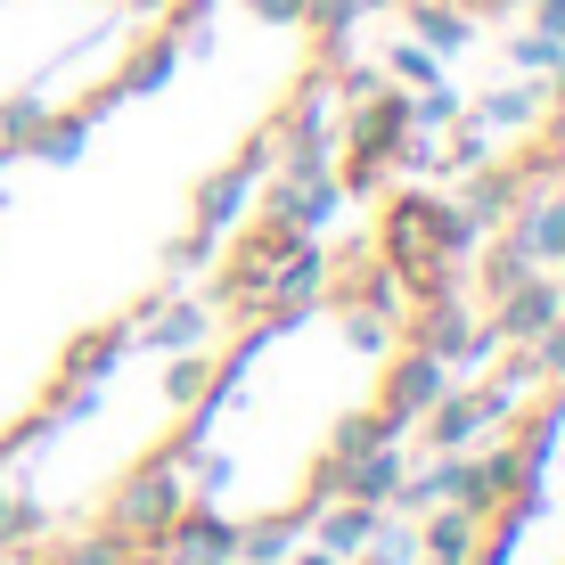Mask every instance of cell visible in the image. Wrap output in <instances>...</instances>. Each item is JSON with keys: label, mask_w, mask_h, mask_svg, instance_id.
Instances as JSON below:
<instances>
[{"label": "cell", "mask_w": 565, "mask_h": 565, "mask_svg": "<svg viewBox=\"0 0 565 565\" xmlns=\"http://www.w3.org/2000/svg\"><path fill=\"white\" fill-rule=\"evenodd\" d=\"M189 509V492H181V459H148L140 476L124 483V492H115V509H107V533L115 541H164V524Z\"/></svg>", "instance_id": "obj_1"}, {"label": "cell", "mask_w": 565, "mask_h": 565, "mask_svg": "<svg viewBox=\"0 0 565 565\" xmlns=\"http://www.w3.org/2000/svg\"><path fill=\"white\" fill-rule=\"evenodd\" d=\"M443 385H451V369H443L435 353H426V344H411V353L394 361V377H385V411H377V426L402 443V435H411V426H418V418L443 402Z\"/></svg>", "instance_id": "obj_2"}, {"label": "cell", "mask_w": 565, "mask_h": 565, "mask_svg": "<svg viewBox=\"0 0 565 565\" xmlns=\"http://www.w3.org/2000/svg\"><path fill=\"white\" fill-rule=\"evenodd\" d=\"M156 550H164V565H238V524L213 516L205 500H198V509H181V516L164 524Z\"/></svg>", "instance_id": "obj_3"}, {"label": "cell", "mask_w": 565, "mask_h": 565, "mask_svg": "<svg viewBox=\"0 0 565 565\" xmlns=\"http://www.w3.org/2000/svg\"><path fill=\"white\" fill-rule=\"evenodd\" d=\"M557 311H565V296H557L550 279H516L509 296H500V320H492V337H500V344H533L541 328L557 320Z\"/></svg>", "instance_id": "obj_4"}, {"label": "cell", "mask_w": 565, "mask_h": 565, "mask_svg": "<svg viewBox=\"0 0 565 565\" xmlns=\"http://www.w3.org/2000/svg\"><path fill=\"white\" fill-rule=\"evenodd\" d=\"M311 533H320L328 557H361V541L377 533V509H361V500H311Z\"/></svg>", "instance_id": "obj_5"}, {"label": "cell", "mask_w": 565, "mask_h": 565, "mask_svg": "<svg viewBox=\"0 0 565 565\" xmlns=\"http://www.w3.org/2000/svg\"><path fill=\"white\" fill-rule=\"evenodd\" d=\"M476 541H483V524L459 509V500H443L435 516H426V533H418V550L426 557H451V565H476Z\"/></svg>", "instance_id": "obj_6"}, {"label": "cell", "mask_w": 565, "mask_h": 565, "mask_svg": "<svg viewBox=\"0 0 565 565\" xmlns=\"http://www.w3.org/2000/svg\"><path fill=\"white\" fill-rule=\"evenodd\" d=\"M303 541V516H263V524H238V565H287Z\"/></svg>", "instance_id": "obj_7"}, {"label": "cell", "mask_w": 565, "mask_h": 565, "mask_svg": "<svg viewBox=\"0 0 565 565\" xmlns=\"http://www.w3.org/2000/svg\"><path fill=\"white\" fill-rule=\"evenodd\" d=\"M492 426V411H483V394L467 402V394H443L435 411H426V435H435V451H459L467 435H483Z\"/></svg>", "instance_id": "obj_8"}, {"label": "cell", "mask_w": 565, "mask_h": 565, "mask_svg": "<svg viewBox=\"0 0 565 565\" xmlns=\"http://www.w3.org/2000/svg\"><path fill=\"white\" fill-rule=\"evenodd\" d=\"M516 255L524 263H557L565 255V205H533L516 222Z\"/></svg>", "instance_id": "obj_9"}, {"label": "cell", "mask_w": 565, "mask_h": 565, "mask_svg": "<svg viewBox=\"0 0 565 565\" xmlns=\"http://www.w3.org/2000/svg\"><path fill=\"white\" fill-rule=\"evenodd\" d=\"M246 181H255V156H246V164H238V172H222V181H213V189H205V198H198V222H205V230H222V222H238V205H246Z\"/></svg>", "instance_id": "obj_10"}, {"label": "cell", "mask_w": 565, "mask_h": 565, "mask_svg": "<svg viewBox=\"0 0 565 565\" xmlns=\"http://www.w3.org/2000/svg\"><path fill=\"white\" fill-rule=\"evenodd\" d=\"M411 25H418V42H426V50H467V33H476L459 9H443V0H418Z\"/></svg>", "instance_id": "obj_11"}, {"label": "cell", "mask_w": 565, "mask_h": 565, "mask_svg": "<svg viewBox=\"0 0 565 565\" xmlns=\"http://www.w3.org/2000/svg\"><path fill=\"white\" fill-rule=\"evenodd\" d=\"M83 131H90V115H42V131H33V156H50V164H74V156H83Z\"/></svg>", "instance_id": "obj_12"}, {"label": "cell", "mask_w": 565, "mask_h": 565, "mask_svg": "<svg viewBox=\"0 0 565 565\" xmlns=\"http://www.w3.org/2000/svg\"><path fill=\"white\" fill-rule=\"evenodd\" d=\"M418 557H426L418 533H411V524H385V516H377V533L361 541V565H418Z\"/></svg>", "instance_id": "obj_13"}, {"label": "cell", "mask_w": 565, "mask_h": 565, "mask_svg": "<svg viewBox=\"0 0 565 565\" xmlns=\"http://www.w3.org/2000/svg\"><path fill=\"white\" fill-rule=\"evenodd\" d=\"M524 361H533V377H550V385L565 377V311H557L550 328H541L533 344H524Z\"/></svg>", "instance_id": "obj_14"}, {"label": "cell", "mask_w": 565, "mask_h": 565, "mask_svg": "<svg viewBox=\"0 0 565 565\" xmlns=\"http://www.w3.org/2000/svg\"><path fill=\"white\" fill-rule=\"evenodd\" d=\"M369 443H394V435H385L377 418H344V426H337V443H328V459H361Z\"/></svg>", "instance_id": "obj_15"}, {"label": "cell", "mask_w": 565, "mask_h": 565, "mask_svg": "<svg viewBox=\"0 0 565 565\" xmlns=\"http://www.w3.org/2000/svg\"><path fill=\"white\" fill-rule=\"evenodd\" d=\"M198 337H205V311H172L164 328H148V344H164V353H189Z\"/></svg>", "instance_id": "obj_16"}, {"label": "cell", "mask_w": 565, "mask_h": 565, "mask_svg": "<svg viewBox=\"0 0 565 565\" xmlns=\"http://www.w3.org/2000/svg\"><path fill=\"white\" fill-rule=\"evenodd\" d=\"M33 131H42V99L0 107V140H9V148H33Z\"/></svg>", "instance_id": "obj_17"}, {"label": "cell", "mask_w": 565, "mask_h": 565, "mask_svg": "<svg viewBox=\"0 0 565 565\" xmlns=\"http://www.w3.org/2000/svg\"><path fill=\"white\" fill-rule=\"evenodd\" d=\"M164 74H172V42H156L148 57H131V74H124V83H115V90H156V83H164Z\"/></svg>", "instance_id": "obj_18"}, {"label": "cell", "mask_w": 565, "mask_h": 565, "mask_svg": "<svg viewBox=\"0 0 565 565\" xmlns=\"http://www.w3.org/2000/svg\"><path fill=\"white\" fill-rule=\"evenodd\" d=\"M516 66H524V74H557V66H565V42H550V33H524V42H516Z\"/></svg>", "instance_id": "obj_19"}, {"label": "cell", "mask_w": 565, "mask_h": 565, "mask_svg": "<svg viewBox=\"0 0 565 565\" xmlns=\"http://www.w3.org/2000/svg\"><path fill=\"white\" fill-rule=\"evenodd\" d=\"M57 565H131V541H115V533H99V541H83V550H66Z\"/></svg>", "instance_id": "obj_20"}, {"label": "cell", "mask_w": 565, "mask_h": 565, "mask_svg": "<svg viewBox=\"0 0 565 565\" xmlns=\"http://www.w3.org/2000/svg\"><path fill=\"white\" fill-rule=\"evenodd\" d=\"M115 353H124V337H90L83 353H66V377H99V369H107Z\"/></svg>", "instance_id": "obj_21"}, {"label": "cell", "mask_w": 565, "mask_h": 565, "mask_svg": "<svg viewBox=\"0 0 565 565\" xmlns=\"http://www.w3.org/2000/svg\"><path fill=\"white\" fill-rule=\"evenodd\" d=\"M303 17H311L320 33H344V25L361 17V0H303Z\"/></svg>", "instance_id": "obj_22"}, {"label": "cell", "mask_w": 565, "mask_h": 565, "mask_svg": "<svg viewBox=\"0 0 565 565\" xmlns=\"http://www.w3.org/2000/svg\"><path fill=\"white\" fill-rule=\"evenodd\" d=\"M483 115H492V124H524V115H541V90H500Z\"/></svg>", "instance_id": "obj_23"}, {"label": "cell", "mask_w": 565, "mask_h": 565, "mask_svg": "<svg viewBox=\"0 0 565 565\" xmlns=\"http://www.w3.org/2000/svg\"><path fill=\"white\" fill-rule=\"evenodd\" d=\"M451 115H459V99H451V90H426V99L411 107V124H451Z\"/></svg>", "instance_id": "obj_24"}, {"label": "cell", "mask_w": 565, "mask_h": 565, "mask_svg": "<svg viewBox=\"0 0 565 565\" xmlns=\"http://www.w3.org/2000/svg\"><path fill=\"white\" fill-rule=\"evenodd\" d=\"M213 377V369L205 361H181V369H172V402H198V385Z\"/></svg>", "instance_id": "obj_25"}, {"label": "cell", "mask_w": 565, "mask_h": 565, "mask_svg": "<svg viewBox=\"0 0 565 565\" xmlns=\"http://www.w3.org/2000/svg\"><path fill=\"white\" fill-rule=\"evenodd\" d=\"M394 66L411 74V83H435V50H418V42H411V50H394Z\"/></svg>", "instance_id": "obj_26"}, {"label": "cell", "mask_w": 565, "mask_h": 565, "mask_svg": "<svg viewBox=\"0 0 565 565\" xmlns=\"http://www.w3.org/2000/svg\"><path fill=\"white\" fill-rule=\"evenodd\" d=\"M222 483H230V459H213V451H205V459H198V492L213 500V492H222Z\"/></svg>", "instance_id": "obj_27"}, {"label": "cell", "mask_w": 565, "mask_h": 565, "mask_svg": "<svg viewBox=\"0 0 565 565\" xmlns=\"http://www.w3.org/2000/svg\"><path fill=\"white\" fill-rule=\"evenodd\" d=\"M255 17H270V25H296V17H303V0H255Z\"/></svg>", "instance_id": "obj_28"}, {"label": "cell", "mask_w": 565, "mask_h": 565, "mask_svg": "<svg viewBox=\"0 0 565 565\" xmlns=\"http://www.w3.org/2000/svg\"><path fill=\"white\" fill-rule=\"evenodd\" d=\"M541 33H550V42H565V0H541Z\"/></svg>", "instance_id": "obj_29"}, {"label": "cell", "mask_w": 565, "mask_h": 565, "mask_svg": "<svg viewBox=\"0 0 565 565\" xmlns=\"http://www.w3.org/2000/svg\"><path fill=\"white\" fill-rule=\"evenodd\" d=\"M0 541H9V483H0Z\"/></svg>", "instance_id": "obj_30"}, {"label": "cell", "mask_w": 565, "mask_h": 565, "mask_svg": "<svg viewBox=\"0 0 565 565\" xmlns=\"http://www.w3.org/2000/svg\"><path fill=\"white\" fill-rule=\"evenodd\" d=\"M418 565H451V557H418Z\"/></svg>", "instance_id": "obj_31"}, {"label": "cell", "mask_w": 565, "mask_h": 565, "mask_svg": "<svg viewBox=\"0 0 565 565\" xmlns=\"http://www.w3.org/2000/svg\"><path fill=\"white\" fill-rule=\"evenodd\" d=\"M533 9H541V0H533Z\"/></svg>", "instance_id": "obj_32"}]
</instances>
